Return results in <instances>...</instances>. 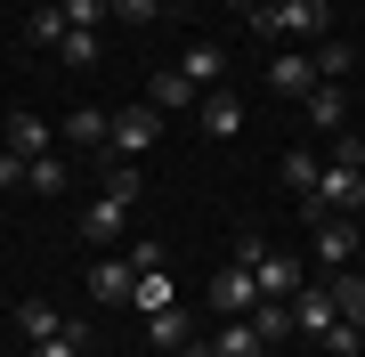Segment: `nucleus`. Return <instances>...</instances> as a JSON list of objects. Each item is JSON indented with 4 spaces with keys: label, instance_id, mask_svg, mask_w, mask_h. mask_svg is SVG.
I'll list each match as a JSON object with an SVG mask.
<instances>
[{
    "label": "nucleus",
    "instance_id": "f257e3e1",
    "mask_svg": "<svg viewBox=\"0 0 365 357\" xmlns=\"http://www.w3.org/2000/svg\"><path fill=\"white\" fill-rule=\"evenodd\" d=\"M300 203H309V219H317V212H341V219H349L357 203H365V171H357V162H333V171L317 179Z\"/></svg>",
    "mask_w": 365,
    "mask_h": 357
},
{
    "label": "nucleus",
    "instance_id": "f03ea898",
    "mask_svg": "<svg viewBox=\"0 0 365 357\" xmlns=\"http://www.w3.org/2000/svg\"><path fill=\"white\" fill-rule=\"evenodd\" d=\"M155 138H163V114H155V106H130V114H114V130H106V146H114L122 162H138Z\"/></svg>",
    "mask_w": 365,
    "mask_h": 357
},
{
    "label": "nucleus",
    "instance_id": "7ed1b4c3",
    "mask_svg": "<svg viewBox=\"0 0 365 357\" xmlns=\"http://www.w3.org/2000/svg\"><path fill=\"white\" fill-rule=\"evenodd\" d=\"M268 16H276V41H325V16L333 9H325V0H276Z\"/></svg>",
    "mask_w": 365,
    "mask_h": 357
},
{
    "label": "nucleus",
    "instance_id": "20e7f679",
    "mask_svg": "<svg viewBox=\"0 0 365 357\" xmlns=\"http://www.w3.org/2000/svg\"><path fill=\"white\" fill-rule=\"evenodd\" d=\"M252 284H260V301H292L309 276H300V260H292V252H260V260H252Z\"/></svg>",
    "mask_w": 365,
    "mask_h": 357
},
{
    "label": "nucleus",
    "instance_id": "39448f33",
    "mask_svg": "<svg viewBox=\"0 0 365 357\" xmlns=\"http://www.w3.org/2000/svg\"><path fill=\"white\" fill-rule=\"evenodd\" d=\"M309 227H317V260H325V268H349V252L365 244V236H357V227L341 219V212H317Z\"/></svg>",
    "mask_w": 365,
    "mask_h": 357
},
{
    "label": "nucleus",
    "instance_id": "423d86ee",
    "mask_svg": "<svg viewBox=\"0 0 365 357\" xmlns=\"http://www.w3.org/2000/svg\"><path fill=\"white\" fill-rule=\"evenodd\" d=\"M284 309H292V333H317V341H325V325H333V292L325 284H300Z\"/></svg>",
    "mask_w": 365,
    "mask_h": 357
},
{
    "label": "nucleus",
    "instance_id": "0eeeda50",
    "mask_svg": "<svg viewBox=\"0 0 365 357\" xmlns=\"http://www.w3.org/2000/svg\"><path fill=\"white\" fill-rule=\"evenodd\" d=\"M252 301H260V284H252V268H220V276H211V309H227V317H244Z\"/></svg>",
    "mask_w": 365,
    "mask_h": 357
},
{
    "label": "nucleus",
    "instance_id": "6e6552de",
    "mask_svg": "<svg viewBox=\"0 0 365 357\" xmlns=\"http://www.w3.org/2000/svg\"><path fill=\"white\" fill-rule=\"evenodd\" d=\"M195 114H203V130H211V138H235V130H244V98H235V90H203V106H195Z\"/></svg>",
    "mask_w": 365,
    "mask_h": 357
},
{
    "label": "nucleus",
    "instance_id": "1a4fd4ad",
    "mask_svg": "<svg viewBox=\"0 0 365 357\" xmlns=\"http://www.w3.org/2000/svg\"><path fill=\"white\" fill-rule=\"evenodd\" d=\"M179 73H187V90H220V73H227V49H211V41H195V49L179 57Z\"/></svg>",
    "mask_w": 365,
    "mask_h": 357
},
{
    "label": "nucleus",
    "instance_id": "9d476101",
    "mask_svg": "<svg viewBox=\"0 0 365 357\" xmlns=\"http://www.w3.org/2000/svg\"><path fill=\"white\" fill-rule=\"evenodd\" d=\"M122 227H130V203H114V195H98L90 212H81V236H90V244H114Z\"/></svg>",
    "mask_w": 365,
    "mask_h": 357
},
{
    "label": "nucleus",
    "instance_id": "9b49d317",
    "mask_svg": "<svg viewBox=\"0 0 365 357\" xmlns=\"http://www.w3.org/2000/svg\"><path fill=\"white\" fill-rule=\"evenodd\" d=\"M130 284H138V268H130V260H98V268H90V301H106V309L130 301Z\"/></svg>",
    "mask_w": 365,
    "mask_h": 357
},
{
    "label": "nucleus",
    "instance_id": "f8f14e48",
    "mask_svg": "<svg viewBox=\"0 0 365 357\" xmlns=\"http://www.w3.org/2000/svg\"><path fill=\"white\" fill-rule=\"evenodd\" d=\"M268 81H276L284 98H309V90H317V66H309V49H284V57L268 66Z\"/></svg>",
    "mask_w": 365,
    "mask_h": 357
},
{
    "label": "nucleus",
    "instance_id": "ddd939ff",
    "mask_svg": "<svg viewBox=\"0 0 365 357\" xmlns=\"http://www.w3.org/2000/svg\"><path fill=\"white\" fill-rule=\"evenodd\" d=\"M146 333H155V349H187V341H195V325H187L179 301H170V309H146Z\"/></svg>",
    "mask_w": 365,
    "mask_h": 357
},
{
    "label": "nucleus",
    "instance_id": "4468645a",
    "mask_svg": "<svg viewBox=\"0 0 365 357\" xmlns=\"http://www.w3.org/2000/svg\"><path fill=\"white\" fill-rule=\"evenodd\" d=\"M309 122H317V130H349V98H341L333 81H317V90H309Z\"/></svg>",
    "mask_w": 365,
    "mask_h": 357
},
{
    "label": "nucleus",
    "instance_id": "2eb2a0df",
    "mask_svg": "<svg viewBox=\"0 0 365 357\" xmlns=\"http://www.w3.org/2000/svg\"><path fill=\"white\" fill-rule=\"evenodd\" d=\"M9 155H16V162L49 155V122H41V114H16V122H9Z\"/></svg>",
    "mask_w": 365,
    "mask_h": 357
},
{
    "label": "nucleus",
    "instance_id": "dca6fc26",
    "mask_svg": "<svg viewBox=\"0 0 365 357\" xmlns=\"http://www.w3.org/2000/svg\"><path fill=\"white\" fill-rule=\"evenodd\" d=\"M325 292H333V317H341V325H365V276H349V268H341Z\"/></svg>",
    "mask_w": 365,
    "mask_h": 357
},
{
    "label": "nucleus",
    "instance_id": "f3484780",
    "mask_svg": "<svg viewBox=\"0 0 365 357\" xmlns=\"http://www.w3.org/2000/svg\"><path fill=\"white\" fill-rule=\"evenodd\" d=\"M106 130H114L106 106H73V114H66V138H73V146H106Z\"/></svg>",
    "mask_w": 365,
    "mask_h": 357
},
{
    "label": "nucleus",
    "instance_id": "a211bd4d",
    "mask_svg": "<svg viewBox=\"0 0 365 357\" xmlns=\"http://www.w3.org/2000/svg\"><path fill=\"white\" fill-rule=\"evenodd\" d=\"M244 325L260 333V341H284V333H292V309H284V301H252V309H244Z\"/></svg>",
    "mask_w": 365,
    "mask_h": 357
},
{
    "label": "nucleus",
    "instance_id": "6ab92c4d",
    "mask_svg": "<svg viewBox=\"0 0 365 357\" xmlns=\"http://www.w3.org/2000/svg\"><path fill=\"white\" fill-rule=\"evenodd\" d=\"M81 349H90V325H81V317H66L49 341H33V357H81Z\"/></svg>",
    "mask_w": 365,
    "mask_h": 357
},
{
    "label": "nucleus",
    "instance_id": "aec40b11",
    "mask_svg": "<svg viewBox=\"0 0 365 357\" xmlns=\"http://www.w3.org/2000/svg\"><path fill=\"white\" fill-rule=\"evenodd\" d=\"M146 98H155V114H179V106H195V90H187V73H179V66H170V73H155V90H146Z\"/></svg>",
    "mask_w": 365,
    "mask_h": 357
},
{
    "label": "nucleus",
    "instance_id": "412c9836",
    "mask_svg": "<svg viewBox=\"0 0 365 357\" xmlns=\"http://www.w3.org/2000/svg\"><path fill=\"white\" fill-rule=\"evenodd\" d=\"M211 357H268V341H260V333H252L244 317H235V325L220 333V341H211Z\"/></svg>",
    "mask_w": 365,
    "mask_h": 357
},
{
    "label": "nucleus",
    "instance_id": "4be33fe9",
    "mask_svg": "<svg viewBox=\"0 0 365 357\" xmlns=\"http://www.w3.org/2000/svg\"><path fill=\"white\" fill-rule=\"evenodd\" d=\"M25 187H33V195H66V162H57V155H33L25 162Z\"/></svg>",
    "mask_w": 365,
    "mask_h": 357
},
{
    "label": "nucleus",
    "instance_id": "5701e85b",
    "mask_svg": "<svg viewBox=\"0 0 365 357\" xmlns=\"http://www.w3.org/2000/svg\"><path fill=\"white\" fill-rule=\"evenodd\" d=\"M317 179H325V162H317L309 146H292V155H284V187H292V195H309Z\"/></svg>",
    "mask_w": 365,
    "mask_h": 357
},
{
    "label": "nucleus",
    "instance_id": "b1692460",
    "mask_svg": "<svg viewBox=\"0 0 365 357\" xmlns=\"http://www.w3.org/2000/svg\"><path fill=\"white\" fill-rule=\"evenodd\" d=\"M349 57H357V49H341V41H317L309 66H317V81H341V73H349Z\"/></svg>",
    "mask_w": 365,
    "mask_h": 357
},
{
    "label": "nucleus",
    "instance_id": "393cba45",
    "mask_svg": "<svg viewBox=\"0 0 365 357\" xmlns=\"http://www.w3.org/2000/svg\"><path fill=\"white\" fill-rule=\"evenodd\" d=\"M16 325H25V341H49V333L66 325V317H57L49 301H25V309H16Z\"/></svg>",
    "mask_w": 365,
    "mask_h": 357
},
{
    "label": "nucleus",
    "instance_id": "a878e982",
    "mask_svg": "<svg viewBox=\"0 0 365 357\" xmlns=\"http://www.w3.org/2000/svg\"><path fill=\"white\" fill-rule=\"evenodd\" d=\"M130 301H138V309H170L179 292H170V276H163V268H146V276L130 284Z\"/></svg>",
    "mask_w": 365,
    "mask_h": 357
},
{
    "label": "nucleus",
    "instance_id": "bb28decb",
    "mask_svg": "<svg viewBox=\"0 0 365 357\" xmlns=\"http://www.w3.org/2000/svg\"><path fill=\"white\" fill-rule=\"evenodd\" d=\"M106 195H114V203H138V162H106Z\"/></svg>",
    "mask_w": 365,
    "mask_h": 357
},
{
    "label": "nucleus",
    "instance_id": "cd10ccee",
    "mask_svg": "<svg viewBox=\"0 0 365 357\" xmlns=\"http://www.w3.org/2000/svg\"><path fill=\"white\" fill-rule=\"evenodd\" d=\"M57 9H66V25H73V33H98V16H114L106 0H57Z\"/></svg>",
    "mask_w": 365,
    "mask_h": 357
},
{
    "label": "nucleus",
    "instance_id": "c85d7f7f",
    "mask_svg": "<svg viewBox=\"0 0 365 357\" xmlns=\"http://www.w3.org/2000/svg\"><path fill=\"white\" fill-rule=\"evenodd\" d=\"M325 349H333V357H357V349H365V325H341V317H333V325H325Z\"/></svg>",
    "mask_w": 365,
    "mask_h": 357
},
{
    "label": "nucleus",
    "instance_id": "c756f323",
    "mask_svg": "<svg viewBox=\"0 0 365 357\" xmlns=\"http://www.w3.org/2000/svg\"><path fill=\"white\" fill-rule=\"evenodd\" d=\"M25 33H33V41H66V9H33Z\"/></svg>",
    "mask_w": 365,
    "mask_h": 357
},
{
    "label": "nucleus",
    "instance_id": "7c9ffc66",
    "mask_svg": "<svg viewBox=\"0 0 365 357\" xmlns=\"http://www.w3.org/2000/svg\"><path fill=\"white\" fill-rule=\"evenodd\" d=\"M106 9H114L122 25H155V16H163V0H106Z\"/></svg>",
    "mask_w": 365,
    "mask_h": 357
},
{
    "label": "nucleus",
    "instance_id": "2f4dec72",
    "mask_svg": "<svg viewBox=\"0 0 365 357\" xmlns=\"http://www.w3.org/2000/svg\"><path fill=\"white\" fill-rule=\"evenodd\" d=\"M66 66H98V33H73L66 25Z\"/></svg>",
    "mask_w": 365,
    "mask_h": 357
},
{
    "label": "nucleus",
    "instance_id": "473e14b6",
    "mask_svg": "<svg viewBox=\"0 0 365 357\" xmlns=\"http://www.w3.org/2000/svg\"><path fill=\"white\" fill-rule=\"evenodd\" d=\"M0 187H25V162H16L9 146H0Z\"/></svg>",
    "mask_w": 365,
    "mask_h": 357
},
{
    "label": "nucleus",
    "instance_id": "72a5a7b5",
    "mask_svg": "<svg viewBox=\"0 0 365 357\" xmlns=\"http://www.w3.org/2000/svg\"><path fill=\"white\" fill-rule=\"evenodd\" d=\"M227 9H235V16H244V9H252V0H227Z\"/></svg>",
    "mask_w": 365,
    "mask_h": 357
},
{
    "label": "nucleus",
    "instance_id": "f704fd0d",
    "mask_svg": "<svg viewBox=\"0 0 365 357\" xmlns=\"http://www.w3.org/2000/svg\"><path fill=\"white\" fill-rule=\"evenodd\" d=\"M187 357H211V349H195V341H187Z\"/></svg>",
    "mask_w": 365,
    "mask_h": 357
},
{
    "label": "nucleus",
    "instance_id": "c9c22d12",
    "mask_svg": "<svg viewBox=\"0 0 365 357\" xmlns=\"http://www.w3.org/2000/svg\"><path fill=\"white\" fill-rule=\"evenodd\" d=\"M357 171H365V155H357Z\"/></svg>",
    "mask_w": 365,
    "mask_h": 357
}]
</instances>
